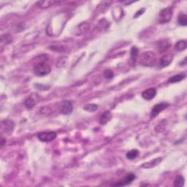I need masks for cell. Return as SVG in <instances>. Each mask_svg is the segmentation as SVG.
I'll return each mask as SVG.
<instances>
[{
    "mask_svg": "<svg viewBox=\"0 0 187 187\" xmlns=\"http://www.w3.org/2000/svg\"><path fill=\"white\" fill-rule=\"evenodd\" d=\"M157 62V57L155 53L152 51H147L142 53L140 56V64L145 67H153Z\"/></svg>",
    "mask_w": 187,
    "mask_h": 187,
    "instance_id": "6da1fadb",
    "label": "cell"
},
{
    "mask_svg": "<svg viewBox=\"0 0 187 187\" xmlns=\"http://www.w3.org/2000/svg\"><path fill=\"white\" fill-rule=\"evenodd\" d=\"M51 67L45 62H40L34 67V73L37 76H45L51 72Z\"/></svg>",
    "mask_w": 187,
    "mask_h": 187,
    "instance_id": "7a4b0ae2",
    "label": "cell"
},
{
    "mask_svg": "<svg viewBox=\"0 0 187 187\" xmlns=\"http://www.w3.org/2000/svg\"><path fill=\"white\" fill-rule=\"evenodd\" d=\"M172 17V9L171 7H167L162 10L159 14L158 22L159 23H168Z\"/></svg>",
    "mask_w": 187,
    "mask_h": 187,
    "instance_id": "3957f363",
    "label": "cell"
},
{
    "mask_svg": "<svg viewBox=\"0 0 187 187\" xmlns=\"http://www.w3.org/2000/svg\"><path fill=\"white\" fill-rule=\"evenodd\" d=\"M72 110H73V106L70 101L65 100L60 104L59 111L63 115H69L72 112Z\"/></svg>",
    "mask_w": 187,
    "mask_h": 187,
    "instance_id": "277c9868",
    "label": "cell"
},
{
    "mask_svg": "<svg viewBox=\"0 0 187 187\" xmlns=\"http://www.w3.org/2000/svg\"><path fill=\"white\" fill-rule=\"evenodd\" d=\"M37 138L43 142H50L56 139V133L55 132H43L38 134Z\"/></svg>",
    "mask_w": 187,
    "mask_h": 187,
    "instance_id": "5b68a950",
    "label": "cell"
},
{
    "mask_svg": "<svg viewBox=\"0 0 187 187\" xmlns=\"http://www.w3.org/2000/svg\"><path fill=\"white\" fill-rule=\"evenodd\" d=\"M169 106V104L167 102H161L159 104H156L154 108H152L151 113V117L155 118L158 114H159L162 110L166 109Z\"/></svg>",
    "mask_w": 187,
    "mask_h": 187,
    "instance_id": "8992f818",
    "label": "cell"
},
{
    "mask_svg": "<svg viewBox=\"0 0 187 187\" xmlns=\"http://www.w3.org/2000/svg\"><path fill=\"white\" fill-rule=\"evenodd\" d=\"M15 127L14 122L11 120H5L2 121L1 128L2 131L5 132L6 133H11L13 131V129Z\"/></svg>",
    "mask_w": 187,
    "mask_h": 187,
    "instance_id": "52a82bcc",
    "label": "cell"
},
{
    "mask_svg": "<svg viewBox=\"0 0 187 187\" xmlns=\"http://www.w3.org/2000/svg\"><path fill=\"white\" fill-rule=\"evenodd\" d=\"M156 94V90L155 88H149L148 89L145 90L144 91H142V98L146 100H151L153 98H154V96Z\"/></svg>",
    "mask_w": 187,
    "mask_h": 187,
    "instance_id": "ba28073f",
    "label": "cell"
},
{
    "mask_svg": "<svg viewBox=\"0 0 187 187\" xmlns=\"http://www.w3.org/2000/svg\"><path fill=\"white\" fill-rule=\"evenodd\" d=\"M134 179H135V175L133 173H130L126 175L124 180L118 181V183H116V184H114L113 185V186H125V185H127L130 184V183H132V181H133Z\"/></svg>",
    "mask_w": 187,
    "mask_h": 187,
    "instance_id": "9c48e42d",
    "label": "cell"
},
{
    "mask_svg": "<svg viewBox=\"0 0 187 187\" xmlns=\"http://www.w3.org/2000/svg\"><path fill=\"white\" fill-rule=\"evenodd\" d=\"M170 43L169 42L168 40H159V41L157 43V45H156V48H157V50L161 53L162 52L166 51L167 50L170 48Z\"/></svg>",
    "mask_w": 187,
    "mask_h": 187,
    "instance_id": "30bf717a",
    "label": "cell"
},
{
    "mask_svg": "<svg viewBox=\"0 0 187 187\" xmlns=\"http://www.w3.org/2000/svg\"><path fill=\"white\" fill-rule=\"evenodd\" d=\"M173 59V56L172 54H166L164 56H162L160 59V65L162 67H165L168 66L169 64H171Z\"/></svg>",
    "mask_w": 187,
    "mask_h": 187,
    "instance_id": "8fae6325",
    "label": "cell"
},
{
    "mask_svg": "<svg viewBox=\"0 0 187 187\" xmlns=\"http://www.w3.org/2000/svg\"><path fill=\"white\" fill-rule=\"evenodd\" d=\"M112 117V114L109 110H106L104 111L103 113L102 114V116H100V122L102 125H104L108 123L109 121L111 119Z\"/></svg>",
    "mask_w": 187,
    "mask_h": 187,
    "instance_id": "7c38bea8",
    "label": "cell"
},
{
    "mask_svg": "<svg viewBox=\"0 0 187 187\" xmlns=\"http://www.w3.org/2000/svg\"><path fill=\"white\" fill-rule=\"evenodd\" d=\"M60 2H56V1H43V2H39L37 4V6H39L40 8H46L49 7L51 6H53L59 4Z\"/></svg>",
    "mask_w": 187,
    "mask_h": 187,
    "instance_id": "4fadbf2b",
    "label": "cell"
},
{
    "mask_svg": "<svg viewBox=\"0 0 187 187\" xmlns=\"http://www.w3.org/2000/svg\"><path fill=\"white\" fill-rule=\"evenodd\" d=\"M162 161V158H156L155 159H154L153 161H150V162H146V163H144L142 164V168H154L159 164Z\"/></svg>",
    "mask_w": 187,
    "mask_h": 187,
    "instance_id": "5bb4252c",
    "label": "cell"
},
{
    "mask_svg": "<svg viewBox=\"0 0 187 187\" xmlns=\"http://www.w3.org/2000/svg\"><path fill=\"white\" fill-rule=\"evenodd\" d=\"M138 55V48L135 47V46H133L132 48L131 51H130V62H132V64H133L135 63L137 56Z\"/></svg>",
    "mask_w": 187,
    "mask_h": 187,
    "instance_id": "9a60e30c",
    "label": "cell"
},
{
    "mask_svg": "<svg viewBox=\"0 0 187 187\" xmlns=\"http://www.w3.org/2000/svg\"><path fill=\"white\" fill-rule=\"evenodd\" d=\"M36 103H37V102H35V98L32 97V96H30L28 98H27V100H26L25 102H24L25 106L27 107V108H28V109H32V108H33L35 107Z\"/></svg>",
    "mask_w": 187,
    "mask_h": 187,
    "instance_id": "2e32d148",
    "label": "cell"
},
{
    "mask_svg": "<svg viewBox=\"0 0 187 187\" xmlns=\"http://www.w3.org/2000/svg\"><path fill=\"white\" fill-rule=\"evenodd\" d=\"M187 47V43L185 40H180L175 45V48L178 51H184Z\"/></svg>",
    "mask_w": 187,
    "mask_h": 187,
    "instance_id": "e0dca14e",
    "label": "cell"
},
{
    "mask_svg": "<svg viewBox=\"0 0 187 187\" xmlns=\"http://www.w3.org/2000/svg\"><path fill=\"white\" fill-rule=\"evenodd\" d=\"M184 185V178L182 176H177L174 180V186L176 187H181Z\"/></svg>",
    "mask_w": 187,
    "mask_h": 187,
    "instance_id": "ac0fdd59",
    "label": "cell"
},
{
    "mask_svg": "<svg viewBox=\"0 0 187 187\" xmlns=\"http://www.w3.org/2000/svg\"><path fill=\"white\" fill-rule=\"evenodd\" d=\"M184 78H185V75H173V76H172L170 78H169L168 82L169 83H178V82L181 81V80H184Z\"/></svg>",
    "mask_w": 187,
    "mask_h": 187,
    "instance_id": "d6986e66",
    "label": "cell"
},
{
    "mask_svg": "<svg viewBox=\"0 0 187 187\" xmlns=\"http://www.w3.org/2000/svg\"><path fill=\"white\" fill-rule=\"evenodd\" d=\"M138 154H139L138 150L132 149L131 151H130L129 152H127V154H126V156L128 159H135L137 156H138Z\"/></svg>",
    "mask_w": 187,
    "mask_h": 187,
    "instance_id": "ffe728a7",
    "label": "cell"
},
{
    "mask_svg": "<svg viewBox=\"0 0 187 187\" xmlns=\"http://www.w3.org/2000/svg\"><path fill=\"white\" fill-rule=\"evenodd\" d=\"M178 23H179L180 25L184 26V27H186V24H187V16H186V15H185V14H184V13L180 14L179 16H178Z\"/></svg>",
    "mask_w": 187,
    "mask_h": 187,
    "instance_id": "44dd1931",
    "label": "cell"
},
{
    "mask_svg": "<svg viewBox=\"0 0 187 187\" xmlns=\"http://www.w3.org/2000/svg\"><path fill=\"white\" fill-rule=\"evenodd\" d=\"M98 106L96 104H86L85 107L83 108V109L88 112H94L97 110Z\"/></svg>",
    "mask_w": 187,
    "mask_h": 187,
    "instance_id": "7402d4cb",
    "label": "cell"
},
{
    "mask_svg": "<svg viewBox=\"0 0 187 187\" xmlns=\"http://www.w3.org/2000/svg\"><path fill=\"white\" fill-rule=\"evenodd\" d=\"M104 77L106 78H108V79H110V78H113L114 76L113 72L112 71V70H106L104 72Z\"/></svg>",
    "mask_w": 187,
    "mask_h": 187,
    "instance_id": "603a6c76",
    "label": "cell"
},
{
    "mask_svg": "<svg viewBox=\"0 0 187 187\" xmlns=\"http://www.w3.org/2000/svg\"><path fill=\"white\" fill-rule=\"evenodd\" d=\"M144 11V9H142L141 11H139V12H142V11ZM138 15H139V13H137V14H136V15H135V17H137V16H138Z\"/></svg>",
    "mask_w": 187,
    "mask_h": 187,
    "instance_id": "cb8c5ba5",
    "label": "cell"
}]
</instances>
